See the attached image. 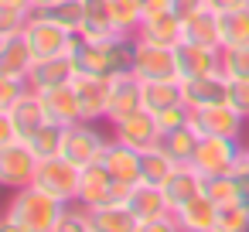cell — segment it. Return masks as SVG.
Returning <instances> with one entry per match:
<instances>
[{
  "label": "cell",
  "mask_w": 249,
  "mask_h": 232,
  "mask_svg": "<svg viewBox=\"0 0 249 232\" xmlns=\"http://www.w3.org/2000/svg\"><path fill=\"white\" fill-rule=\"evenodd\" d=\"M133 48L137 38L130 35H113L106 41H82L72 52L75 72L79 75H99V79H120L133 72Z\"/></svg>",
  "instance_id": "1"
},
{
  "label": "cell",
  "mask_w": 249,
  "mask_h": 232,
  "mask_svg": "<svg viewBox=\"0 0 249 232\" xmlns=\"http://www.w3.org/2000/svg\"><path fill=\"white\" fill-rule=\"evenodd\" d=\"M65 208H69V205H62V201L52 198L48 191H41V188H35V184H24V188H14L4 218L24 225L28 232H55L58 218L65 215Z\"/></svg>",
  "instance_id": "2"
},
{
  "label": "cell",
  "mask_w": 249,
  "mask_h": 232,
  "mask_svg": "<svg viewBox=\"0 0 249 232\" xmlns=\"http://www.w3.org/2000/svg\"><path fill=\"white\" fill-rule=\"evenodd\" d=\"M35 188L48 191L52 198H58L62 205H75L79 201V188H82V167L72 164L69 157H45L38 161V171H35Z\"/></svg>",
  "instance_id": "3"
},
{
  "label": "cell",
  "mask_w": 249,
  "mask_h": 232,
  "mask_svg": "<svg viewBox=\"0 0 249 232\" xmlns=\"http://www.w3.org/2000/svg\"><path fill=\"white\" fill-rule=\"evenodd\" d=\"M242 150H246V140H235V137H201L191 164L205 178L232 174L235 164H239V157H242Z\"/></svg>",
  "instance_id": "4"
},
{
  "label": "cell",
  "mask_w": 249,
  "mask_h": 232,
  "mask_svg": "<svg viewBox=\"0 0 249 232\" xmlns=\"http://www.w3.org/2000/svg\"><path fill=\"white\" fill-rule=\"evenodd\" d=\"M106 143H109V133H103V130H99L96 123H89V120H79V123L65 126L62 157H69V161L79 164V167H89V164H96V161L103 157Z\"/></svg>",
  "instance_id": "5"
},
{
  "label": "cell",
  "mask_w": 249,
  "mask_h": 232,
  "mask_svg": "<svg viewBox=\"0 0 249 232\" xmlns=\"http://www.w3.org/2000/svg\"><path fill=\"white\" fill-rule=\"evenodd\" d=\"M191 126H195L201 137H235V140H246L249 120H246L232 103H218V106L191 109Z\"/></svg>",
  "instance_id": "6"
},
{
  "label": "cell",
  "mask_w": 249,
  "mask_h": 232,
  "mask_svg": "<svg viewBox=\"0 0 249 232\" xmlns=\"http://www.w3.org/2000/svg\"><path fill=\"white\" fill-rule=\"evenodd\" d=\"M28 38H31V48H35V55L38 58H48V55H72L79 45H82V38L75 35V31H65L62 24H55V21H48V18H41L38 11H35V18L28 21Z\"/></svg>",
  "instance_id": "7"
},
{
  "label": "cell",
  "mask_w": 249,
  "mask_h": 232,
  "mask_svg": "<svg viewBox=\"0 0 249 232\" xmlns=\"http://www.w3.org/2000/svg\"><path fill=\"white\" fill-rule=\"evenodd\" d=\"M109 137L143 154V150H150V147H157V143L164 140V130H160V123H157V113H150V109L143 106V109L130 113L126 120L109 123Z\"/></svg>",
  "instance_id": "8"
},
{
  "label": "cell",
  "mask_w": 249,
  "mask_h": 232,
  "mask_svg": "<svg viewBox=\"0 0 249 232\" xmlns=\"http://www.w3.org/2000/svg\"><path fill=\"white\" fill-rule=\"evenodd\" d=\"M38 154L31 150L28 140H14V143H4L0 147V184L4 188H24L35 181V171H38Z\"/></svg>",
  "instance_id": "9"
},
{
  "label": "cell",
  "mask_w": 249,
  "mask_h": 232,
  "mask_svg": "<svg viewBox=\"0 0 249 232\" xmlns=\"http://www.w3.org/2000/svg\"><path fill=\"white\" fill-rule=\"evenodd\" d=\"M133 75L140 82H157V79H181L178 75V52L150 41H137L133 48Z\"/></svg>",
  "instance_id": "10"
},
{
  "label": "cell",
  "mask_w": 249,
  "mask_h": 232,
  "mask_svg": "<svg viewBox=\"0 0 249 232\" xmlns=\"http://www.w3.org/2000/svg\"><path fill=\"white\" fill-rule=\"evenodd\" d=\"M126 195H130V188L116 184L99 161L82 167V188H79V205L82 208H96V205H106V201H123L126 205Z\"/></svg>",
  "instance_id": "11"
},
{
  "label": "cell",
  "mask_w": 249,
  "mask_h": 232,
  "mask_svg": "<svg viewBox=\"0 0 249 232\" xmlns=\"http://www.w3.org/2000/svg\"><path fill=\"white\" fill-rule=\"evenodd\" d=\"M38 62L28 31L0 35V79H28L31 65Z\"/></svg>",
  "instance_id": "12"
},
{
  "label": "cell",
  "mask_w": 249,
  "mask_h": 232,
  "mask_svg": "<svg viewBox=\"0 0 249 232\" xmlns=\"http://www.w3.org/2000/svg\"><path fill=\"white\" fill-rule=\"evenodd\" d=\"M72 86H75V96H79L82 120H89V123L106 120V113H109V99H113V79H99V75H79V72H75Z\"/></svg>",
  "instance_id": "13"
},
{
  "label": "cell",
  "mask_w": 249,
  "mask_h": 232,
  "mask_svg": "<svg viewBox=\"0 0 249 232\" xmlns=\"http://www.w3.org/2000/svg\"><path fill=\"white\" fill-rule=\"evenodd\" d=\"M99 164L109 171V178H113L116 184L133 188V184L143 181V171H140V150H133V147H126V143H120V140H113V137H109V143H106Z\"/></svg>",
  "instance_id": "14"
},
{
  "label": "cell",
  "mask_w": 249,
  "mask_h": 232,
  "mask_svg": "<svg viewBox=\"0 0 249 232\" xmlns=\"http://www.w3.org/2000/svg\"><path fill=\"white\" fill-rule=\"evenodd\" d=\"M174 52H178V75H181V82H184V79H198V75L222 72V48L181 41Z\"/></svg>",
  "instance_id": "15"
},
{
  "label": "cell",
  "mask_w": 249,
  "mask_h": 232,
  "mask_svg": "<svg viewBox=\"0 0 249 232\" xmlns=\"http://www.w3.org/2000/svg\"><path fill=\"white\" fill-rule=\"evenodd\" d=\"M137 41H150V45H164V48H178L184 41V21L174 11L164 14H147L133 35Z\"/></svg>",
  "instance_id": "16"
},
{
  "label": "cell",
  "mask_w": 249,
  "mask_h": 232,
  "mask_svg": "<svg viewBox=\"0 0 249 232\" xmlns=\"http://www.w3.org/2000/svg\"><path fill=\"white\" fill-rule=\"evenodd\" d=\"M75 79V62L72 55H48V58H38L28 72V86L45 92V89H55V86H69Z\"/></svg>",
  "instance_id": "17"
},
{
  "label": "cell",
  "mask_w": 249,
  "mask_h": 232,
  "mask_svg": "<svg viewBox=\"0 0 249 232\" xmlns=\"http://www.w3.org/2000/svg\"><path fill=\"white\" fill-rule=\"evenodd\" d=\"M181 89H184V103H188L191 109H205V106L229 103V79H225L222 72L198 75V79H184Z\"/></svg>",
  "instance_id": "18"
},
{
  "label": "cell",
  "mask_w": 249,
  "mask_h": 232,
  "mask_svg": "<svg viewBox=\"0 0 249 232\" xmlns=\"http://www.w3.org/2000/svg\"><path fill=\"white\" fill-rule=\"evenodd\" d=\"M11 120H14V126H18V133H21V140H28V137H35L45 123H48V113H45V103H41V92L38 89H24V96L11 106V109H4Z\"/></svg>",
  "instance_id": "19"
},
{
  "label": "cell",
  "mask_w": 249,
  "mask_h": 232,
  "mask_svg": "<svg viewBox=\"0 0 249 232\" xmlns=\"http://www.w3.org/2000/svg\"><path fill=\"white\" fill-rule=\"evenodd\" d=\"M137 109H143V82H140L133 72L113 79V99H109L106 123H120V120H126L130 113H137Z\"/></svg>",
  "instance_id": "20"
},
{
  "label": "cell",
  "mask_w": 249,
  "mask_h": 232,
  "mask_svg": "<svg viewBox=\"0 0 249 232\" xmlns=\"http://www.w3.org/2000/svg\"><path fill=\"white\" fill-rule=\"evenodd\" d=\"M126 208L137 215V222H154V218L174 212L171 201H167V195H164V188L147 184V181H140V184L130 188V195H126Z\"/></svg>",
  "instance_id": "21"
},
{
  "label": "cell",
  "mask_w": 249,
  "mask_h": 232,
  "mask_svg": "<svg viewBox=\"0 0 249 232\" xmlns=\"http://www.w3.org/2000/svg\"><path fill=\"white\" fill-rule=\"evenodd\" d=\"M41 103H45V113H48V123H58V126H72L82 120V109H79V96H75V86H55V89H45L41 92Z\"/></svg>",
  "instance_id": "22"
},
{
  "label": "cell",
  "mask_w": 249,
  "mask_h": 232,
  "mask_svg": "<svg viewBox=\"0 0 249 232\" xmlns=\"http://www.w3.org/2000/svg\"><path fill=\"white\" fill-rule=\"evenodd\" d=\"M174 218H178V225H181L184 232H212L215 222H218V205L201 191V195H195L191 201L178 205V208H174Z\"/></svg>",
  "instance_id": "23"
},
{
  "label": "cell",
  "mask_w": 249,
  "mask_h": 232,
  "mask_svg": "<svg viewBox=\"0 0 249 232\" xmlns=\"http://www.w3.org/2000/svg\"><path fill=\"white\" fill-rule=\"evenodd\" d=\"M86 212H89L92 232H137L140 229L137 215L123 201H106V205H96V208H86Z\"/></svg>",
  "instance_id": "24"
},
{
  "label": "cell",
  "mask_w": 249,
  "mask_h": 232,
  "mask_svg": "<svg viewBox=\"0 0 249 232\" xmlns=\"http://www.w3.org/2000/svg\"><path fill=\"white\" fill-rule=\"evenodd\" d=\"M201 191H205V174H201L195 164H178V167H174V174L164 181V195H167L171 208H178V205L191 201V198H195V195H201Z\"/></svg>",
  "instance_id": "25"
},
{
  "label": "cell",
  "mask_w": 249,
  "mask_h": 232,
  "mask_svg": "<svg viewBox=\"0 0 249 232\" xmlns=\"http://www.w3.org/2000/svg\"><path fill=\"white\" fill-rule=\"evenodd\" d=\"M184 41H195V45H212V48H222V14H215L212 7L191 14L184 21Z\"/></svg>",
  "instance_id": "26"
},
{
  "label": "cell",
  "mask_w": 249,
  "mask_h": 232,
  "mask_svg": "<svg viewBox=\"0 0 249 232\" xmlns=\"http://www.w3.org/2000/svg\"><path fill=\"white\" fill-rule=\"evenodd\" d=\"M86 4V24L79 31L82 41H106L116 35L113 14H109V0H82Z\"/></svg>",
  "instance_id": "27"
},
{
  "label": "cell",
  "mask_w": 249,
  "mask_h": 232,
  "mask_svg": "<svg viewBox=\"0 0 249 232\" xmlns=\"http://www.w3.org/2000/svg\"><path fill=\"white\" fill-rule=\"evenodd\" d=\"M184 103V89H181V79H157V82H143V106L150 113H164L171 106H181ZM188 106V103H184Z\"/></svg>",
  "instance_id": "28"
},
{
  "label": "cell",
  "mask_w": 249,
  "mask_h": 232,
  "mask_svg": "<svg viewBox=\"0 0 249 232\" xmlns=\"http://www.w3.org/2000/svg\"><path fill=\"white\" fill-rule=\"evenodd\" d=\"M198 140H201V133L188 123V126L167 130L164 140H160V147L167 150L171 161H178V164H191V157H195V150H198Z\"/></svg>",
  "instance_id": "29"
},
{
  "label": "cell",
  "mask_w": 249,
  "mask_h": 232,
  "mask_svg": "<svg viewBox=\"0 0 249 232\" xmlns=\"http://www.w3.org/2000/svg\"><path fill=\"white\" fill-rule=\"evenodd\" d=\"M38 14L48 18V21H55V24H62L65 31H75V35L86 24V4H82V0H55V4L41 7Z\"/></svg>",
  "instance_id": "30"
},
{
  "label": "cell",
  "mask_w": 249,
  "mask_h": 232,
  "mask_svg": "<svg viewBox=\"0 0 249 232\" xmlns=\"http://www.w3.org/2000/svg\"><path fill=\"white\" fill-rule=\"evenodd\" d=\"M174 167H178V161H171V157H167V150H164L160 143L140 154V171H143V181H147V184L164 188V181L174 174Z\"/></svg>",
  "instance_id": "31"
},
{
  "label": "cell",
  "mask_w": 249,
  "mask_h": 232,
  "mask_svg": "<svg viewBox=\"0 0 249 232\" xmlns=\"http://www.w3.org/2000/svg\"><path fill=\"white\" fill-rule=\"evenodd\" d=\"M109 14H113V28L116 35H137L140 21H143V0H109Z\"/></svg>",
  "instance_id": "32"
},
{
  "label": "cell",
  "mask_w": 249,
  "mask_h": 232,
  "mask_svg": "<svg viewBox=\"0 0 249 232\" xmlns=\"http://www.w3.org/2000/svg\"><path fill=\"white\" fill-rule=\"evenodd\" d=\"M222 45H249V4L222 14Z\"/></svg>",
  "instance_id": "33"
},
{
  "label": "cell",
  "mask_w": 249,
  "mask_h": 232,
  "mask_svg": "<svg viewBox=\"0 0 249 232\" xmlns=\"http://www.w3.org/2000/svg\"><path fill=\"white\" fill-rule=\"evenodd\" d=\"M62 137H65V126L45 123L35 137H28V143H31V150L45 161V157H58V154H62Z\"/></svg>",
  "instance_id": "34"
},
{
  "label": "cell",
  "mask_w": 249,
  "mask_h": 232,
  "mask_svg": "<svg viewBox=\"0 0 249 232\" xmlns=\"http://www.w3.org/2000/svg\"><path fill=\"white\" fill-rule=\"evenodd\" d=\"M222 75L249 79V45H222Z\"/></svg>",
  "instance_id": "35"
},
{
  "label": "cell",
  "mask_w": 249,
  "mask_h": 232,
  "mask_svg": "<svg viewBox=\"0 0 249 232\" xmlns=\"http://www.w3.org/2000/svg\"><path fill=\"white\" fill-rule=\"evenodd\" d=\"M218 232H249V201H232L218 208Z\"/></svg>",
  "instance_id": "36"
},
{
  "label": "cell",
  "mask_w": 249,
  "mask_h": 232,
  "mask_svg": "<svg viewBox=\"0 0 249 232\" xmlns=\"http://www.w3.org/2000/svg\"><path fill=\"white\" fill-rule=\"evenodd\" d=\"M205 195L222 208V205H232V201H242L239 195V184L232 174H218V178H205Z\"/></svg>",
  "instance_id": "37"
},
{
  "label": "cell",
  "mask_w": 249,
  "mask_h": 232,
  "mask_svg": "<svg viewBox=\"0 0 249 232\" xmlns=\"http://www.w3.org/2000/svg\"><path fill=\"white\" fill-rule=\"evenodd\" d=\"M55 232H92V225H89V212H86L79 201H75V205H69V208H65V215L58 218Z\"/></svg>",
  "instance_id": "38"
},
{
  "label": "cell",
  "mask_w": 249,
  "mask_h": 232,
  "mask_svg": "<svg viewBox=\"0 0 249 232\" xmlns=\"http://www.w3.org/2000/svg\"><path fill=\"white\" fill-rule=\"evenodd\" d=\"M31 18H35V11H14V7H0V35H7V31H24Z\"/></svg>",
  "instance_id": "39"
},
{
  "label": "cell",
  "mask_w": 249,
  "mask_h": 232,
  "mask_svg": "<svg viewBox=\"0 0 249 232\" xmlns=\"http://www.w3.org/2000/svg\"><path fill=\"white\" fill-rule=\"evenodd\" d=\"M157 123H160V130L167 133V130H178V126H188L191 123V106H171V109H164V113H157Z\"/></svg>",
  "instance_id": "40"
},
{
  "label": "cell",
  "mask_w": 249,
  "mask_h": 232,
  "mask_svg": "<svg viewBox=\"0 0 249 232\" xmlns=\"http://www.w3.org/2000/svg\"><path fill=\"white\" fill-rule=\"evenodd\" d=\"M28 89V79H0V113L11 109Z\"/></svg>",
  "instance_id": "41"
},
{
  "label": "cell",
  "mask_w": 249,
  "mask_h": 232,
  "mask_svg": "<svg viewBox=\"0 0 249 232\" xmlns=\"http://www.w3.org/2000/svg\"><path fill=\"white\" fill-rule=\"evenodd\" d=\"M229 103L249 120V79H229Z\"/></svg>",
  "instance_id": "42"
},
{
  "label": "cell",
  "mask_w": 249,
  "mask_h": 232,
  "mask_svg": "<svg viewBox=\"0 0 249 232\" xmlns=\"http://www.w3.org/2000/svg\"><path fill=\"white\" fill-rule=\"evenodd\" d=\"M137 232H184V229L178 225L174 212H167V215H160V218H154V222H140Z\"/></svg>",
  "instance_id": "43"
},
{
  "label": "cell",
  "mask_w": 249,
  "mask_h": 232,
  "mask_svg": "<svg viewBox=\"0 0 249 232\" xmlns=\"http://www.w3.org/2000/svg\"><path fill=\"white\" fill-rule=\"evenodd\" d=\"M208 7V0H174V14L181 18V21H188L191 14H198V11H205Z\"/></svg>",
  "instance_id": "44"
},
{
  "label": "cell",
  "mask_w": 249,
  "mask_h": 232,
  "mask_svg": "<svg viewBox=\"0 0 249 232\" xmlns=\"http://www.w3.org/2000/svg\"><path fill=\"white\" fill-rule=\"evenodd\" d=\"M14 140H21V133H18L14 120H11L7 113H0V147H4V143H14Z\"/></svg>",
  "instance_id": "45"
},
{
  "label": "cell",
  "mask_w": 249,
  "mask_h": 232,
  "mask_svg": "<svg viewBox=\"0 0 249 232\" xmlns=\"http://www.w3.org/2000/svg\"><path fill=\"white\" fill-rule=\"evenodd\" d=\"M249 0H208V7L215 11V14H229V11H239V7H246Z\"/></svg>",
  "instance_id": "46"
},
{
  "label": "cell",
  "mask_w": 249,
  "mask_h": 232,
  "mask_svg": "<svg viewBox=\"0 0 249 232\" xmlns=\"http://www.w3.org/2000/svg\"><path fill=\"white\" fill-rule=\"evenodd\" d=\"M164 11H174V0H143V18L147 14H164Z\"/></svg>",
  "instance_id": "47"
},
{
  "label": "cell",
  "mask_w": 249,
  "mask_h": 232,
  "mask_svg": "<svg viewBox=\"0 0 249 232\" xmlns=\"http://www.w3.org/2000/svg\"><path fill=\"white\" fill-rule=\"evenodd\" d=\"M0 7H14V11H35V0H0Z\"/></svg>",
  "instance_id": "48"
},
{
  "label": "cell",
  "mask_w": 249,
  "mask_h": 232,
  "mask_svg": "<svg viewBox=\"0 0 249 232\" xmlns=\"http://www.w3.org/2000/svg\"><path fill=\"white\" fill-rule=\"evenodd\" d=\"M0 232H28L24 225H18V222H11V218H4V225H0Z\"/></svg>",
  "instance_id": "49"
},
{
  "label": "cell",
  "mask_w": 249,
  "mask_h": 232,
  "mask_svg": "<svg viewBox=\"0 0 249 232\" xmlns=\"http://www.w3.org/2000/svg\"><path fill=\"white\" fill-rule=\"evenodd\" d=\"M48 4H55V0H35V11H41V7H48Z\"/></svg>",
  "instance_id": "50"
},
{
  "label": "cell",
  "mask_w": 249,
  "mask_h": 232,
  "mask_svg": "<svg viewBox=\"0 0 249 232\" xmlns=\"http://www.w3.org/2000/svg\"><path fill=\"white\" fill-rule=\"evenodd\" d=\"M212 232H218V229H212Z\"/></svg>",
  "instance_id": "51"
}]
</instances>
